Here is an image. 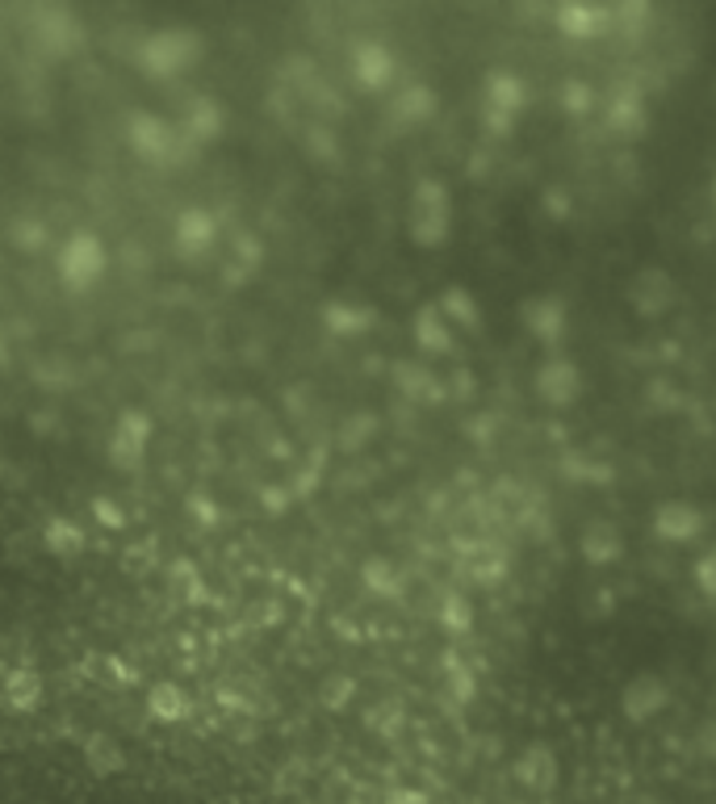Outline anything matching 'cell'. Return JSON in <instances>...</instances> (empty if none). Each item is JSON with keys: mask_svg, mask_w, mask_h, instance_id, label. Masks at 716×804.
Here are the masks:
<instances>
[]
</instances>
